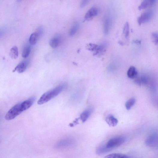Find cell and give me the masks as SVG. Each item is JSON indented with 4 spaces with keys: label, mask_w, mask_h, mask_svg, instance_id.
I'll return each instance as SVG.
<instances>
[{
    "label": "cell",
    "mask_w": 158,
    "mask_h": 158,
    "mask_svg": "<svg viewBox=\"0 0 158 158\" xmlns=\"http://www.w3.org/2000/svg\"><path fill=\"white\" fill-rule=\"evenodd\" d=\"M67 87L66 84H62L44 93L39 99L38 103L39 105H42L58 96L65 90Z\"/></svg>",
    "instance_id": "1"
},
{
    "label": "cell",
    "mask_w": 158,
    "mask_h": 158,
    "mask_svg": "<svg viewBox=\"0 0 158 158\" xmlns=\"http://www.w3.org/2000/svg\"><path fill=\"white\" fill-rule=\"evenodd\" d=\"M156 1L154 0H145L143 1L138 7V9L141 10L152 6Z\"/></svg>",
    "instance_id": "12"
},
{
    "label": "cell",
    "mask_w": 158,
    "mask_h": 158,
    "mask_svg": "<svg viewBox=\"0 0 158 158\" xmlns=\"http://www.w3.org/2000/svg\"><path fill=\"white\" fill-rule=\"evenodd\" d=\"M31 51V47L29 46L26 47L23 50L22 56L24 58L26 59L29 57Z\"/></svg>",
    "instance_id": "19"
},
{
    "label": "cell",
    "mask_w": 158,
    "mask_h": 158,
    "mask_svg": "<svg viewBox=\"0 0 158 158\" xmlns=\"http://www.w3.org/2000/svg\"><path fill=\"white\" fill-rule=\"evenodd\" d=\"M93 110L92 108H89L85 110L81 114V119L83 122L86 121L92 114Z\"/></svg>",
    "instance_id": "14"
},
{
    "label": "cell",
    "mask_w": 158,
    "mask_h": 158,
    "mask_svg": "<svg viewBox=\"0 0 158 158\" xmlns=\"http://www.w3.org/2000/svg\"><path fill=\"white\" fill-rule=\"evenodd\" d=\"M105 120L108 125L111 127H115L117 126L118 120L113 116L109 115L106 118Z\"/></svg>",
    "instance_id": "9"
},
{
    "label": "cell",
    "mask_w": 158,
    "mask_h": 158,
    "mask_svg": "<svg viewBox=\"0 0 158 158\" xmlns=\"http://www.w3.org/2000/svg\"><path fill=\"white\" fill-rule=\"evenodd\" d=\"M110 150L107 148L106 146H101L97 150V152L98 153H104L107 152L108 151H110Z\"/></svg>",
    "instance_id": "23"
},
{
    "label": "cell",
    "mask_w": 158,
    "mask_h": 158,
    "mask_svg": "<svg viewBox=\"0 0 158 158\" xmlns=\"http://www.w3.org/2000/svg\"><path fill=\"white\" fill-rule=\"evenodd\" d=\"M98 13V9L95 7L90 8L86 14L85 18L86 20H89L97 16Z\"/></svg>",
    "instance_id": "8"
},
{
    "label": "cell",
    "mask_w": 158,
    "mask_h": 158,
    "mask_svg": "<svg viewBox=\"0 0 158 158\" xmlns=\"http://www.w3.org/2000/svg\"><path fill=\"white\" fill-rule=\"evenodd\" d=\"M136 99L135 98H132L127 101L126 104V107L128 110H130L136 102Z\"/></svg>",
    "instance_id": "20"
},
{
    "label": "cell",
    "mask_w": 158,
    "mask_h": 158,
    "mask_svg": "<svg viewBox=\"0 0 158 158\" xmlns=\"http://www.w3.org/2000/svg\"><path fill=\"white\" fill-rule=\"evenodd\" d=\"M40 35H41V31H37L32 34L29 39V43L33 46L35 45L39 39Z\"/></svg>",
    "instance_id": "7"
},
{
    "label": "cell",
    "mask_w": 158,
    "mask_h": 158,
    "mask_svg": "<svg viewBox=\"0 0 158 158\" xmlns=\"http://www.w3.org/2000/svg\"><path fill=\"white\" fill-rule=\"evenodd\" d=\"M61 39L60 37H54L51 38L49 41L50 47L54 49L57 48L61 42Z\"/></svg>",
    "instance_id": "10"
},
{
    "label": "cell",
    "mask_w": 158,
    "mask_h": 158,
    "mask_svg": "<svg viewBox=\"0 0 158 158\" xmlns=\"http://www.w3.org/2000/svg\"><path fill=\"white\" fill-rule=\"evenodd\" d=\"M128 77L131 79L136 78L138 77V73L135 67L131 66L127 71Z\"/></svg>",
    "instance_id": "11"
},
{
    "label": "cell",
    "mask_w": 158,
    "mask_h": 158,
    "mask_svg": "<svg viewBox=\"0 0 158 158\" xmlns=\"http://www.w3.org/2000/svg\"><path fill=\"white\" fill-rule=\"evenodd\" d=\"M108 43L106 42H103L101 44L100 46H97L96 50L97 54H100L104 52L107 48L108 46Z\"/></svg>",
    "instance_id": "15"
},
{
    "label": "cell",
    "mask_w": 158,
    "mask_h": 158,
    "mask_svg": "<svg viewBox=\"0 0 158 158\" xmlns=\"http://www.w3.org/2000/svg\"><path fill=\"white\" fill-rule=\"evenodd\" d=\"M89 1L88 0H84L81 2L80 6L83 8L85 7L88 3Z\"/></svg>",
    "instance_id": "24"
},
{
    "label": "cell",
    "mask_w": 158,
    "mask_h": 158,
    "mask_svg": "<svg viewBox=\"0 0 158 158\" xmlns=\"http://www.w3.org/2000/svg\"><path fill=\"white\" fill-rule=\"evenodd\" d=\"M153 11L152 9L145 11L138 18V22L139 25L149 21L153 17Z\"/></svg>",
    "instance_id": "4"
},
{
    "label": "cell",
    "mask_w": 158,
    "mask_h": 158,
    "mask_svg": "<svg viewBox=\"0 0 158 158\" xmlns=\"http://www.w3.org/2000/svg\"><path fill=\"white\" fill-rule=\"evenodd\" d=\"M105 158H129V157L125 155L120 153H114L107 155Z\"/></svg>",
    "instance_id": "18"
},
{
    "label": "cell",
    "mask_w": 158,
    "mask_h": 158,
    "mask_svg": "<svg viewBox=\"0 0 158 158\" xmlns=\"http://www.w3.org/2000/svg\"><path fill=\"white\" fill-rule=\"evenodd\" d=\"M111 24V19L110 17L108 16L106 19L104 24V32L105 35L109 32Z\"/></svg>",
    "instance_id": "13"
},
{
    "label": "cell",
    "mask_w": 158,
    "mask_h": 158,
    "mask_svg": "<svg viewBox=\"0 0 158 158\" xmlns=\"http://www.w3.org/2000/svg\"><path fill=\"white\" fill-rule=\"evenodd\" d=\"M28 65V63L27 61L21 62L16 66L13 72L17 71L19 73H23L26 70Z\"/></svg>",
    "instance_id": "6"
},
{
    "label": "cell",
    "mask_w": 158,
    "mask_h": 158,
    "mask_svg": "<svg viewBox=\"0 0 158 158\" xmlns=\"http://www.w3.org/2000/svg\"><path fill=\"white\" fill-rule=\"evenodd\" d=\"M79 25L77 23L75 24L71 29L70 32V36L74 35L77 31Z\"/></svg>",
    "instance_id": "21"
},
{
    "label": "cell",
    "mask_w": 158,
    "mask_h": 158,
    "mask_svg": "<svg viewBox=\"0 0 158 158\" xmlns=\"http://www.w3.org/2000/svg\"><path fill=\"white\" fill-rule=\"evenodd\" d=\"M23 112L21 103H18L14 105L8 112L5 116V119L8 120H13Z\"/></svg>",
    "instance_id": "2"
},
{
    "label": "cell",
    "mask_w": 158,
    "mask_h": 158,
    "mask_svg": "<svg viewBox=\"0 0 158 158\" xmlns=\"http://www.w3.org/2000/svg\"><path fill=\"white\" fill-rule=\"evenodd\" d=\"M9 55L11 58L13 59H16L18 57L19 52L17 47L14 46L11 49Z\"/></svg>",
    "instance_id": "16"
},
{
    "label": "cell",
    "mask_w": 158,
    "mask_h": 158,
    "mask_svg": "<svg viewBox=\"0 0 158 158\" xmlns=\"http://www.w3.org/2000/svg\"><path fill=\"white\" fill-rule=\"evenodd\" d=\"M152 42L155 45L158 44V32H153L152 34Z\"/></svg>",
    "instance_id": "22"
},
{
    "label": "cell",
    "mask_w": 158,
    "mask_h": 158,
    "mask_svg": "<svg viewBox=\"0 0 158 158\" xmlns=\"http://www.w3.org/2000/svg\"><path fill=\"white\" fill-rule=\"evenodd\" d=\"M36 100L35 97H32L21 103V109L24 111L30 108Z\"/></svg>",
    "instance_id": "5"
},
{
    "label": "cell",
    "mask_w": 158,
    "mask_h": 158,
    "mask_svg": "<svg viewBox=\"0 0 158 158\" xmlns=\"http://www.w3.org/2000/svg\"><path fill=\"white\" fill-rule=\"evenodd\" d=\"M126 138L123 136H118L110 139L107 142L106 146L107 148L111 150L122 144L125 142Z\"/></svg>",
    "instance_id": "3"
},
{
    "label": "cell",
    "mask_w": 158,
    "mask_h": 158,
    "mask_svg": "<svg viewBox=\"0 0 158 158\" xmlns=\"http://www.w3.org/2000/svg\"><path fill=\"white\" fill-rule=\"evenodd\" d=\"M123 35L126 39L128 40L129 39V25L128 22H126L123 29Z\"/></svg>",
    "instance_id": "17"
},
{
    "label": "cell",
    "mask_w": 158,
    "mask_h": 158,
    "mask_svg": "<svg viewBox=\"0 0 158 158\" xmlns=\"http://www.w3.org/2000/svg\"><path fill=\"white\" fill-rule=\"evenodd\" d=\"M133 43H136V44H140L141 43V41H140L137 40L134 41H133Z\"/></svg>",
    "instance_id": "25"
}]
</instances>
